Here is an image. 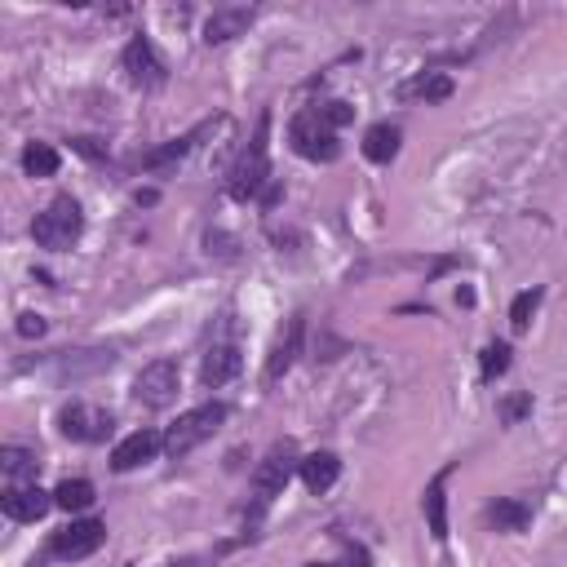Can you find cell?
I'll list each match as a JSON object with an SVG mask.
<instances>
[{"label":"cell","instance_id":"603a6c76","mask_svg":"<svg viewBox=\"0 0 567 567\" xmlns=\"http://www.w3.org/2000/svg\"><path fill=\"white\" fill-rule=\"evenodd\" d=\"M404 94L408 98H421V102H448L452 98V80L443 76V71H426V76L412 80Z\"/></svg>","mask_w":567,"mask_h":567},{"label":"cell","instance_id":"cb8c5ba5","mask_svg":"<svg viewBox=\"0 0 567 567\" xmlns=\"http://www.w3.org/2000/svg\"><path fill=\"white\" fill-rule=\"evenodd\" d=\"M541 297H545L541 288H523V293L510 302V328H514V333H523V328L532 324V315H536V306H541Z\"/></svg>","mask_w":567,"mask_h":567},{"label":"cell","instance_id":"8992f818","mask_svg":"<svg viewBox=\"0 0 567 567\" xmlns=\"http://www.w3.org/2000/svg\"><path fill=\"white\" fill-rule=\"evenodd\" d=\"M102 541H107V523L102 519H71L63 532H54L49 554L63 559V563H80V559H89L94 550H102Z\"/></svg>","mask_w":567,"mask_h":567},{"label":"cell","instance_id":"83f0119b","mask_svg":"<svg viewBox=\"0 0 567 567\" xmlns=\"http://www.w3.org/2000/svg\"><path fill=\"white\" fill-rule=\"evenodd\" d=\"M528 412H532V395H510L501 404V421H505V426H514V421L528 417Z\"/></svg>","mask_w":567,"mask_h":567},{"label":"cell","instance_id":"5bb4252c","mask_svg":"<svg viewBox=\"0 0 567 567\" xmlns=\"http://www.w3.org/2000/svg\"><path fill=\"white\" fill-rule=\"evenodd\" d=\"M253 27V9L249 5H226V9H213L204 18V45H226V40L244 36Z\"/></svg>","mask_w":567,"mask_h":567},{"label":"cell","instance_id":"4dcf8cb0","mask_svg":"<svg viewBox=\"0 0 567 567\" xmlns=\"http://www.w3.org/2000/svg\"><path fill=\"white\" fill-rule=\"evenodd\" d=\"M133 200H138V204H156V200H160V191H138Z\"/></svg>","mask_w":567,"mask_h":567},{"label":"cell","instance_id":"f1b7e54d","mask_svg":"<svg viewBox=\"0 0 567 567\" xmlns=\"http://www.w3.org/2000/svg\"><path fill=\"white\" fill-rule=\"evenodd\" d=\"M71 151H80L85 160H107V142L98 138H71Z\"/></svg>","mask_w":567,"mask_h":567},{"label":"cell","instance_id":"ba28073f","mask_svg":"<svg viewBox=\"0 0 567 567\" xmlns=\"http://www.w3.org/2000/svg\"><path fill=\"white\" fill-rule=\"evenodd\" d=\"M58 430L76 443H102L111 430H116V421H111L107 408H94V404H85V399H71V404L58 412Z\"/></svg>","mask_w":567,"mask_h":567},{"label":"cell","instance_id":"d6986e66","mask_svg":"<svg viewBox=\"0 0 567 567\" xmlns=\"http://www.w3.org/2000/svg\"><path fill=\"white\" fill-rule=\"evenodd\" d=\"M483 514H488V523L497 532H523V528H532V505L519 501V497H497Z\"/></svg>","mask_w":567,"mask_h":567},{"label":"cell","instance_id":"e0dca14e","mask_svg":"<svg viewBox=\"0 0 567 567\" xmlns=\"http://www.w3.org/2000/svg\"><path fill=\"white\" fill-rule=\"evenodd\" d=\"M209 129H213V125H200V129L182 133V138L164 142V147H156V151H147V156H142V169H147V173H164V169H173V164H182V160L191 156V147H195V142H200Z\"/></svg>","mask_w":567,"mask_h":567},{"label":"cell","instance_id":"4316f807","mask_svg":"<svg viewBox=\"0 0 567 567\" xmlns=\"http://www.w3.org/2000/svg\"><path fill=\"white\" fill-rule=\"evenodd\" d=\"M235 550V541H222L218 545V550H204V554H187V559H173L169 567H218L222 559H226V554H231Z\"/></svg>","mask_w":567,"mask_h":567},{"label":"cell","instance_id":"ac0fdd59","mask_svg":"<svg viewBox=\"0 0 567 567\" xmlns=\"http://www.w3.org/2000/svg\"><path fill=\"white\" fill-rule=\"evenodd\" d=\"M0 470H5L9 488H27V483H36L40 461H36L32 448H18V443H9V448H0Z\"/></svg>","mask_w":567,"mask_h":567},{"label":"cell","instance_id":"7c38bea8","mask_svg":"<svg viewBox=\"0 0 567 567\" xmlns=\"http://www.w3.org/2000/svg\"><path fill=\"white\" fill-rule=\"evenodd\" d=\"M0 505H5V519L40 523L49 510H54V492H40L36 483H27V488H9L5 497H0Z\"/></svg>","mask_w":567,"mask_h":567},{"label":"cell","instance_id":"52a82bcc","mask_svg":"<svg viewBox=\"0 0 567 567\" xmlns=\"http://www.w3.org/2000/svg\"><path fill=\"white\" fill-rule=\"evenodd\" d=\"M178 386H182L178 364H173V359H156V364H147L133 377V399H138L142 408H169L173 399H178Z\"/></svg>","mask_w":567,"mask_h":567},{"label":"cell","instance_id":"6da1fadb","mask_svg":"<svg viewBox=\"0 0 567 567\" xmlns=\"http://www.w3.org/2000/svg\"><path fill=\"white\" fill-rule=\"evenodd\" d=\"M266 133H271V116L257 120L253 142L244 147V156L235 160L231 178H226V195H231V200H240V204L257 200V195L271 187V156H266Z\"/></svg>","mask_w":567,"mask_h":567},{"label":"cell","instance_id":"ffe728a7","mask_svg":"<svg viewBox=\"0 0 567 567\" xmlns=\"http://www.w3.org/2000/svg\"><path fill=\"white\" fill-rule=\"evenodd\" d=\"M399 142H404V133L390 125V120H381V125H373L364 133V156L373 164H390L399 156Z\"/></svg>","mask_w":567,"mask_h":567},{"label":"cell","instance_id":"8fae6325","mask_svg":"<svg viewBox=\"0 0 567 567\" xmlns=\"http://www.w3.org/2000/svg\"><path fill=\"white\" fill-rule=\"evenodd\" d=\"M302 333H306V319L302 315H293L288 319V328L280 337H275V346H271V359H266V373H262V381L266 386H275L288 368H293V359L302 355Z\"/></svg>","mask_w":567,"mask_h":567},{"label":"cell","instance_id":"3957f363","mask_svg":"<svg viewBox=\"0 0 567 567\" xmlns=\"http://www.w3.org/2000/svg\"><path fill=\"white\" fill-rule=\"evenodd\" d=\"M226 417H231V408L218 404V399H213V404L191 408V412H182V417L164 430V452H169V457H187V452H195L204 439L218 435Z\"/></svg>","mask_w":567,"mask_h":567},{"label":"cell","instance_id":"44dd1931","mask_svg":"<svg viewBox=\"0 0 567 567\" xmlns=\"http://www.w3.org/2000/svg\"><path fill=\"white\" fill-rule=\"evenodd\" d=\"M94 501H98V492H94V483H89V479H63L54 488V505H58V510H67V514L89 510Z\"/></svg>","mask_w":567,"mask_h":567},{"label":"cell","instance_id":"9a60e30c","mask_svg":"<svg viewBox=\"0 0 567 567\" xmlns=\"http://www.w3.org/2000/svg\"><path fill=\"white\" fill-rule=\"evenodd\" d=\"M452 470L457 466H443L435 479L426 483V497H421V505H426V523H430V536L443 545L448 541V497H443V488H448V479H452Z\"/></svg>","mask_w":567,"mask_h":567},{"label":"cell","instance_id":"5b68a950","mask_svg":"<svg viewBox=\"0 0 567 567\" xmlns=\"http://www.w3.org/2000/svg\"><path fill=\"white\" fill-rule=\"evenodd\" d=\"M288 142H293L297 156L311 160V164H333L337 156H342L337 129H328L315 107H306V111H297L293 116V125H288Z\"/></svg>","mask_w":567,"mask_h":567},{"label":"cell","instance_id":"2e32d148","mask_svg":"<svg viewBox=\"0 0 567 567\" xmlns=\"http://www.w3.org/2000/svg\"><path fill=\"white\" fill-rule=\"evenodd\" d=\"M297 474H302L306 492L324 497V492L333 488L337 479H342V461H337V452H311V457H302V466H297Z\"/></svg>","mask_w":567,"mask_h":567},{"label":"cell","instance_id":"30bf717a","mask_svg":"<svg viewBox=\"0 0 567 567\" xmlns=\"http://www.w3.org/2000/svg\"><path fill=\"white\" fill-rule=\"evenodd\" d=\"M156 452H164V435L160 430H133V435H125L116 443V452H111V470L129 474L138 466H147Z\"/></svg>","mask_w":567,"mask_h":567},{"label":"cell","instance_id":"484cf974","mask_svg":"<svg viewBox=\"0 0 567 567\" xmlns=\"http://www.w3.org/2000/svg\"><path fill=\"white\" fill-rule=\"evenodd\" d=\"M315 111H319V120H324L328 129H346L350 120H355V107H350V102H337V98L333 102H319Z\"/></svg>","mask_w":567,"mask_h":567},{"label":"cell","instance_id":"9c48e42d","mask_svg":"<svg viewBox=\"0 0 567 567\" xmlns=\"http://www.w3.org/2000/svg\"><path fill=\"white\" fill-rule=\"evenodd\" d=\"M120 63H125L129 85H138V89H160L169 80V63H164L160 49L147 36H133L125 45V54H120Z\"/></svg>","mask_w":567,"mask_h":567},{"label":"cell","instance_id":"277c9868","mask_svg":"<svg viewBox=\"0 0 567 567\" xmlns=\"http://www.w3.org/2000/svg\"><path fill=\"white\" fill-rule=\"evenodd\" d=\"M297 466H302V457H297L293 439L271 443V452H266V457L257 461V470H253V510L257 514H262L266 505H271L288 488V479H293Z\"/></svg>","mask_w":567,"mask_h":567},{"label":"cell","instance_id":"4fadbf2b","mask_svg":"<svg viewBox=\"0 0 567 567\" xmlns=\"http://www.w3.org/2000/svg\"><path fill=\"white\" fill-rule=\"evenodd\" d=\"M240 368H244L240 346H235V342H213L209 355H204V364H200L204 390H218V386H226V381H235V377H240Z\"/></svg>","mask_w":567,"mask_h":567},{"label":"cell","instance_id":"7a4b0ae2","mask_svg":"<svg viewBox=\"0 0 567 567\" xmlns=\"http://www.w3.org/2000/svg\"><path fill=\"white\" fill-rule=\"evenodd\" d=\"M80 231H85V213H80V204L71 195H54L45 204V213H36V222H32V240L49 253L71 249L80 240Z\"/></svg>","mask_w":567,"mask_h":567},{"label":"cell","instance_id":"d4e9b609","mask_svg":"<svg viewBox=\"0 0 567 567\" xmlns=\"http://www.w3.org/2000/svg\"><path fill=\"white\" fill-rule=\"evenodd\" d=\"M505 368H510V346H505V342H488V346H483V368H479V377L488 381V386L505 373Z\"/></svg>","mask_w":567,"mask_h":567},{"label":"cell","instance_id":"7402d4cb","mask_svg":"<svg viewBox=\"0 0 567 567\" xmlns=\"http://www.w3.org/2000/svg\"><path fill=\"white\" fill-rule=\"evenodd\" d=\"M23 169H27V178H54V173L63 169V156H58L49 142H27Z\"/></svg>","mask_w":567,"mask_h":567},{"label":"cell","instance_id":"f546056e","mask_svg":"<svg viewBox=\"0 0 567 567\" xmlns=\"http://www.w3.org/2000/svg\"><path fill=\"white\" fill-rule=\"evenodd\" d=\"M45 315H23L18 319V337H27V342H32V337H45Z\"/></svg>","mask_w":567,"mask_h":567}]
</instances>
